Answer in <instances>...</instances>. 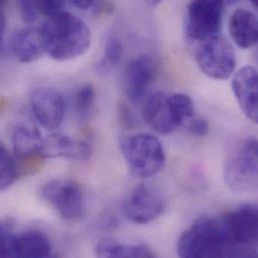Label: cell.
<instances>
[{"label": "cell", "mask_w": 258, "mask_h": 258, "mask_svg": "<svg viewBox=\"0 0 258 258\" xmlns=\"http://www.w3.org/2000/svg\"><path fill=\"white\" fill-rule=\"evenodd\" d=\"M39 29L45 53L57 61L77 58L85 54L92 44L88 25L66 10L47 16Z\"/></svg>", "instance_id": "obj_1"}, {"label": "cell", "mask_w": 258, "mask_h": 258, "mask_svg": "<svg viewBox=\"0 0 258 258\" xmlns=\"http://www.w3.org/2000/svg\"><path fill=\"white\" fill-rule=\"evenodd\" d=\"M194 103L188 95L156 92L146 99L142 114L152 129L169 135L186 126L194 118Z\"/></svg>", "instance_id": "obj_2"}, {"label": "cell", "mask_w": 258, "mask_h": 258, "mask_svg": "<svg viewBox=\"0 0 258 258\" xmlns=\"http://www.w3.org/2000/svg\"><path fill=\"white\" fill-rule=\"evenodd\" d=\"M177 251L185 258L226 255L229 245L222 221L206 216L198 218L179 238Z\"/></svg>", "instance_id": "obj_3"}, {"label": "cell", "mask_w": 258, "mask_h": 258, "mask_svg": "<svg viewBox=\"0 0 258 258\" xmlns=\"http://www.w3.org/2000/svg\"><path fill=\"white\" fill-rule=\"evenodd\" d=\"M121 151L130 172L140 178L157 175L166 163L162 143L150 134H135L124 138Z\"/></svg>", "instance_id": "obj_4"}, {"label": "cell", "mask_w": 258, "mask_h": 258, "mask_svg": "<svg viewBox=\"0 0 258 258\" xmlns=\"http://www.w3.org/2000/svg\"><path fill=\"white\" fill-rule=\"evenodd\" d=\"M40 198L67 221H77L84 215L85 201L82 187L71 179H53L44 184Z\"/></svg>", "instance_id": "obj_5"}, {"label": "cell", "mask_w": 258, "mask_h": 258, "mask_svg": "<svg viewBox=\"0 0 258 258\" xmlns=\"http://www.w3.org/2000/svg\"><path fill=\"white\" fill-rule=\"evenodd\" d=\"M224 0H191L186 13L187 37L197 43L220 34Z\"/></svg>", "instance_id": "obj_6"}, {"label": "cell", "mask_w": 258, "mask_h": 258, "mask_svg": "<svg viewBox=\"0 0 258 258\" xmlns=\"http://www.w3.org/2000/svg\"><path fill=\"white\" fill-rule=\"evenodd\" d=\"M257 141L247 140L226 161L224 181L235 192H251L257 188Z\"/></svg>", "instance_id": "obj_7"}, {"label": "cell", "mask_w": 258, "mask_h": 258, "mask_svg": "<svg viewBox=\"0 0 258 258\" xmlns=\"http://www.w3.org/2000/svg\"><path fill=\"white\" fill-rule=\"evenodd\" d=\"M195 58L200 71L213 80H227L235 70L234 50L220 34L200 42Z\"/></svg>", "instance_id": "obj_8"}, {"label": "cell", "mask_w": 258, "mask_h": 258, "mask_svg": "<svg viewBox=\"0 0 258 258\" xmlns=\"http://www.w3.org/2000/svg\"><path fill=\"white\" fill-rule=\"evenodd\" d=\"M229 250L255 247L258 237V209L253 203L240 205L222 220Z\"/></svg>", "instance_id": "obj_9"}, {"label": "cell", "mask_w": 258, "mask_h": 258, "mask_svg": "<svg viewBox=\"0 0 258 258\" xmlns=\"http://www.w3.org/2000/svg\"><path fill=\"white\" fill-rule=\"evenodd\" d=\"M124 208L126 216L132 222L148 224L163 214L166 202L155 189L141 184L132 191Z\"/></svg>", "instance_id": "obj_10"}, {"label": "cell", "mask_w": 258, "mask_h": 258, "mask_svg": "<svg viewBox=\"0 0 258 258\" xmlns=\"http://www.w3.org/2000/svg\"><path fill=\"white\" fill-rule=\"evenodd\" d=\"M31 108L36 120L44 129L54 130L63 120L66 103L59 92L40 88L31 95Z\"/></svg>", "instance_id": "obj_11"}, {"label": "cell", "mask_w": 258, "mask_h": 258, "mask_svg": "<svg viewBox=\"0 0 258 258\" xmlns=\"http://www.w3.org/2000/svg\"><path fill=\"white\" fill-rule=\"evenodd\" d=\"M156 78V66L148 55L134 58L126 70V94L130 102L138 104L145 99Z\"/></svg>", "instance_id": "obj_12"}, {"label": "cell", "mask_w": 258, "mask_h": 258, "mask_svg": "<svg viewBox=\"0 0 258 258\" xmlns=\"http://www.w3.org/2000/svg\"><path fill=\"white\" fill-rule=\"evenodd\" d=\"M93 146L89 139L74 140L71 137L54 133L43 138L41 157L44 158H71L86 161L90 159Z\"/></svg>", "instance_id": "obj_13"}, {"label": "cell", "mask_w": 258, "mask_h": 258, "mask_svg": "<svg viewBox=\"0 0 258 258\" xmlns=\"http://www.w3.org/2000/svg\"><path fill=\"white\" fill-rule=\"evenodd\" d=\"M232 90L234 96L242 110L243 114L257 123V72L251 66L243 67L239 70L232 81Z\"/></svg>", "instance_id": "obj_14"}, {"label": "cell", "mask_w": 258, "mask_h": 258, "mask_svg": "<svg viewBox=\"0 0 258 258\" xmlns=\"http://www.w3.org/2000/svg\"><path fill=\"white\" fill-rule=\"evenodd\" d=\"M12 55L22 63H30L45 53L39 28H22L15 31L9 40Z\"/></svg>", "instance_id": "obj_15"}, {"label": "cell", "mask_w": 258, "mask_h": 258, "mask_svg": "<svg viewBox=\"0 0 258 258\" xmlns=\"http://www.w3.org/2000/svg\"><path fill=\"white\" fill-rule=\"evenodd\" d=\"M228 30L232 40L238 47L249 49L257 42V17L250 10L238 8L230 17Z\"/></svg>", "instance_id": "obj_16"}, {"label": "cell", "mask_w": 258, "mask_h": 258, "mask_svg": "<svg viewBox=\"0 0 258 258\" xmlns=\"http://www.w3.org/2000/svg\"><path fill=\"white\" fill-rule=\"evenodd\" d=\"M43 138L39 131L27 126H17L12 135L13 151L16 159L21 162L41 158Z\"/></svg>", "instance_id": "obj_17"}, {"label": "cell", "mask_w": 258, "mask_h": 258, "mask_svg": "<svg viewBox=\"0 0 258 258\" xmlns=\"http://www.w3.org/2000/svg\"><path fill=\"white\" fill-rule=\"evenodd\" d=\"M51 243L40 231L30 230L16 235L14 243L15 257L44 258L51 254Z\"/></svg>", "instance_id": "obj_18"}, {"label": "cell", "mask_w": 258, "mask_h": 258, "mask_svg": "<svg viewBox=\"0 0 258 258\" xmlns=\"http://www.w3.org/2000/svg\"><path fill=\"white\" fill-rule=\"evenodd\" d=\"M99 257L150 258L155 257L154 251L147 245H127L110 237L100 240L96 247Z\"/></svg>", "instance_id": "obj_19"}, {"label": "cell", "mask_w": 258, "mask_h": 258, "mask_svg": "<svg viewBox=\"0 0 258 258\" xmlns=\"http://www.w3.org/2000/svg\"><path fill=\"white\" fill-rule=\"evenodd\" d=\"M67 0H20V8L23 19L33 22L39 14L50 16L60 10Z\"/></svg>", "instance_id": "obj_20"}, {"label": "cell", "mask_w": 258, "mask_h": 258, "mask_svg": "<svg viewBox=\"0 0 258 258\" xmlns=\"http://www.w3.org/2000/svg\"><path fill=\"white\" fill-rule=\"evenodd\" d=\"M124 48L122 41L117 36H111L105 46L103 57L97 64L98 74L105 76L114 71L122 61Z\"/></svg>", "instance_id": "obj_21"}, {"label": "cell", "mask_w": 258, "mask_h": 258, "mask_svg": "<svg viewBox=\"0 0 258 258\" xmlns=\"http://www.w3.org/2000/svg\"><path fill=\"white\" fill-rule=\"evenodd\" d=\"M19 175L15 158L10 154L7 148L0 143V191L10 188Z\"/></svg>", "instance_id": "obj_22"}, {"label": "cell", "mask_w": 258, "mask_h": 258, "mask_svg": "<svg viewBox=\"0 0 258 258\" xmlns=\"http://www.w3.org/2000/svg\"><path fill=\"white\" fill-rule=\"evenodd\" d=\"M96 103V91L92 85L83 86L76 96V111L80 119L86 120L92 114Z\"/></svg>", "instance_id": "obj_23"}, {"label": "cell", "mask_w": 258, "mask_h": 258, "mask_svg": "<svg viewBox=\"0 0 258 258\" xmlns=\"http://www.w3.org/2000/svg\"><path fill=\"white\" fill-rule=\"evenodd\" d=\"M16 235L12 225L7 221L0 222V257H15L14 243Z\"/></svg>", "instance_id": "obj_24"}, {"label": "cell", "mask_w": 258, "mask_h": 258, "mask_svg": "<svg viewBox=\"0 0 258 258\" xmlns=\"http://www.w3.org/2000/svg\"><path fill=\"white\" fill-rule=\"evenodd\" d=\"M187 129L188 131L194 135V136H198V137H202L204 135L207 134L209 126L208 123L203 120V119H194L192 118L188 123H187Z\"/></svg>", "instance_id": "obj_25"}, {"label": "cell", "mask_w": 258, "mask_h": 258, "mask_svg": "<svg viewBox=\"0 0 258 258\" xmlns=\"http://www.w3.org/2000/svg\"><path fill=\"white\" fill-rule=\"evenodd\" d=\"M67 1L71 2L73 5H75L80 9H88L95 2V0H67Z\"/></svg>", "instance_id": "obj_26"}, {"label": "cell", "mask_w": 258, "mask_h": 258, "mask_svg": "<svg viewBox=\"0 0 258 258\" xmlns=\"http://www.w3.org/2000/svg\"><path fill=\"white\" fill-rule=\"evenodd\" d=\"M7 0H0V12H4V6Z\"/></svg>", "instance_id": "obj_27"}, {"label": "cell", "mask_w": 258, "mask_h": 258, "mask_svg": "<svg viewBox=\"0 0 258 258\" xmlns=\"http://www.w3.org/2000/svg\"><path fill=\"white\" fill-rule=\"evenodd\" d=\"M162 0H151V2H152V4L153 5H157L158 3H160Z\"/></svg>", "instance_id": "obj_28"}, {"label": "cell", "mask_w": 258, "mask_h": 258, "mask_svg": "<svg viewBox=\"0 0 258 258\" xmlns=\"http://www.w3.org/2000/svg\"><path fill=\"white\" fill-rule=\"evenodd\" d=\"M230 1H235V0H230Z\"/></svg>", "instance_id": "obj_29"}]
</instances>
